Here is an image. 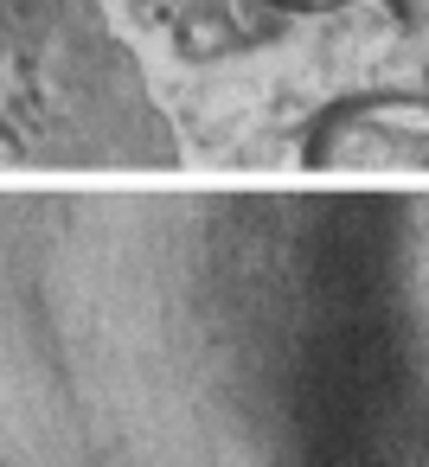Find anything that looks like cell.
Listing matches in <instances>:
<instances>
[{
  "instance_id": "1",
  "label": "cell",
  "mask_w": 429,
  "mask_h": 467,
  "mask_svg": "<svg viewBox=\"0 0 429 467\" xmlns=\"http://www.w3.org/2000/svg\"><path fill=\"white\" fill-rule=\"evenodd\" d=\"M301 167L314 173H429V90H352L301 129Z\"/></svg>"
},
{
  "instance_id": "2",
  "label": "cell",
  "mask_w": 429,
  "mask_h": 467,
  "mask_svg": "<svg viewBox=\"0 0 429 467\" xmlns=\"http://www.w3.org/2000/svg\"><path fill=\"white\" fill-rule=\"evenodd\" d=\"M263 7H276V14H340L352 0H263Z\"/></svg>"
},
{
  "instance_id": "3",
  "label": "cell",
  "mask_w": 429,
  "mask_h": 467,
  "mask_svg": "<svg viewBox=\"0 0 429 467\" xmlns=\"http://www.w3.org/2000/svg\"><path fill=\"white\" fill-rule=\"evenodd\" d=\"M391 7H397V14H403L416 33H429V0H391Z\"/></svg>"
}]
</instances>
